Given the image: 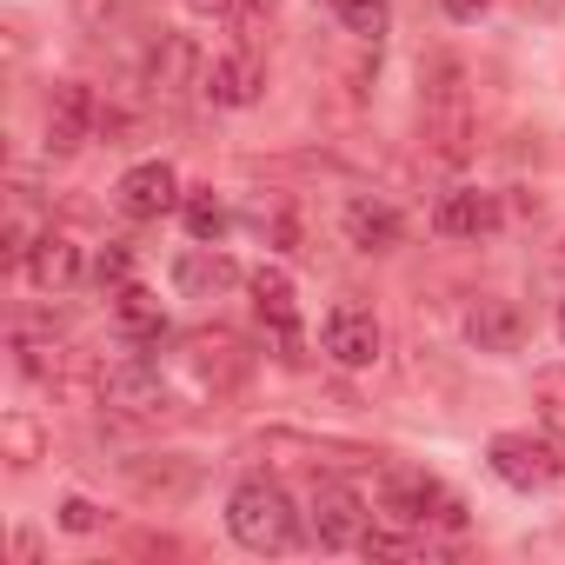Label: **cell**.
I'll use <instances>...</instances> for the list:
<instances>
[{
  "instance_id": "6da1fadb",
  "label": "cell",
  "mask_w": 565,
  "mask_h": 565,
  "mask_svg": "<svg viewBox=\"0 0 565 565\" xmlns=\"http://www.w3.org/2000/svg\"><path fill=\"white\" fill-rule=\"evenodd\" d=\"M226 532L246 552H294L300 545V505L279 479H239L226 499Z\"/></svg>"
},
{
  "instance_id": "7a4b0ae2",
  "label": "cell",
  "mask_w": 565,
  "mask_h": 565,
  "mask_svg": "<svg viewBox=\"0 0 565 565\" xmlns=\"http://www.w3.org/2000/svg\"><path fill=\"white\" fill-rule=\"evenodd\" d=\"M419 114H426V140H439L446 160H466L472 100H466V67H459L452 54H439V61L426 67V100H419Z\"/></svg>"
},
{
  "instance_id": "3957f363",
  "label": "cell",
  "mask_w": 565,
  "mask_h": 565,
  "mask_svg": "<svg viewBox=\"0 0 565 565\" xmlns=\"http://www.w3.org/2000/svg\"><path fill=\"white\" fill-rule=\"evenodd\" d=\"M486 459H492V472H499L505 486H519V492H545V486L565 479V439H558V433H499V439L486 446Z\"/></svg>"
},
{
  "instance_id": "277c9868",
  "label": "cell",
  "mask_w": 565,
  "mask_h": 565,
  "mask_svg": "<svg viewBox=\"0 0 565 565\" xmlns=\"http://www.w3.org/2000/svg\"><path fill=\"white\" fill-rule=\"evenodd\" d=\"M380 505L399 519V525H466V505L433 479V472H413V466H386L380 472Z\"/></svg>"
},
{
  "instance_id": "5b68a950",
  "label": "cell",
  "mask_w": 565,
  "mask_h": 565,
  "mask_svg": "<svg viewBox=\"0 0 565 565\" xmlns=\"http://www.w3.org/2000/svg\"><path fill=\"white\" fill-rule=\"evenodd\" d=\"M100 399H107L114 413H127V419H160V413L173 406V393H167V380H160L153 360L107 366V373H100Z\"/></svg>"
},
{
  "instance_id": "8992f818",
  "label": "cell",
  "mask_w": 565,
  "mask_h": 565,
  "mask_svg": "<svg viewBox=\"0 0 565 565\" xmlns=\"http://www.w3.org/2000/svg\"><path fill=\"white\" fill-rule=\"evenodd\" d=\"M253 307H259V327L266 340L279 347V360H300V307H294V279L279 266H259L253 273Z\"/></svg>"
},
{
  "instance_id": "52a82bcc",
  "label": "cell",
  "mask_w": 565,
  "mask_h": 565,
  "mask_svg": "<svg viewBox=\"0 0 565 565\" xmlns=\"http://www.w3.org/2000/svg\"><path fill=\"white\" fill-rule=\"evenodd\" d=\"M114 200H120V213H127V220H160V213H173V206H180V180H173V167H167V160H140V167H127V173H120Z\"/></svg>"
},
{
  "instance_id": "ba28073f",
  "label": "cell",
  "mask_w": 565,
  "mask_h": 565,
  "mask_svg": "<svg viewBox=\"0 0 565 565\" xmlns=\"http://www.w3.org/2000/svg\"><path fill=\"white\" fill-rule=\"evenodd\" d=\"M200 94H206L213 107H253V100L266 94V67L253 61V47L220 54V61H206V67H200Z\"/></svg>"
},
{
  "instance_id": "9c48e42d",
  "label": "cell",
  "mask_w": 565,
  "mask_h": 565,
  "mask_svg": "<svg viewBox=\"0 0 565 565\" xmlns=\"http://www.w3.org/2000/svg\"><path fill=\"white\" fill-rule=\"evenodd\" d=\"M313 532H320V545H360L366 539V505H360V492L353 486H340V479H320L313 486Z\"/></svg>"
},
{
  "instance_id": "30bf717a",
  "label": "cell",
  "mask_w": 565,
  "mask_h": 565,
  "mask_svg": "<svg viewBox=\"0 0 565 565\" xmlns=\"http://www.w3.org/2000/svg\"><path fill=\"white\" fill-rule=\"evenodd\" d=\"M320 347L340 360V366H373L380 360V320L366 307H333L327 327H320Z\"/></svg>"
},
{
  "instance_id": "8fae6325",
  "label": "cell",
  "mask_w": 565,
  "mask_h": 565,
  "mask_svg": "<svg viewBox=\"0 0 565 565\" xmlns=\"http://www.w3.org/2000/svg\"><path fill=\"white\" fill-rule=\"evenodd\" d=\"M94 127H100L94 94H87V87H74V81H67V87H54V100H47V147H54V153H74Z\"/></svg>"
},
{
  "instance_id": "7c38bea8",
  "label": "cell",
  "mask_w": 565,
  "mask_h": 565,
  "mask_svg": "<svg viewBox=\"0 0 565 565\" xmlns=\"http://www.w3.org/2000/svg\"><path fill=\"white\" fill-rule=\"evenodd\" d=\"M114 327H120V340L127 347H160L167 340V307L147 294V287H114Z\"/></svg>"
},
{
  "instance_id": "4fadbf2b",
  "label": "cell",
  "mask_w": 565,
  "mask_h": 565,
  "mask_svg": "<svg viewBox=\"0 0 565 565\" xmlns=\"http://www.w3.org/2000/svg\"><path fill=\"white\" fill-rule=\"evenodd\" d=\"M21 266H28V279H34L41 294H67L74 279H81V246H74L67 233H41Z\"/></svg>"
},
{
  "instance_id": "5bb4252c",
  "label": "cell",
  "mask_w": 565,
  "mask_h": 565,
  "mask_svg": "<svg viewBox=\"0 0 565 565\" xmlns=\"http://www.w3.org/2000/svg\"><path fill=\"white\" fill-rule=\"evenodd\" d=\"M433 226H439L446 239H479V233L499 226V200L479 193V186H459V193H446V200L433 206Z\"/></svg>"
},
{
  "instance_id": "9a60e30c",
  "label": "cell",
  "mask_w": 565,
  "mask_h": 565,
  "mask_svg": "<svg viewBox=\"0 0 565 565\" xmlns=\"http://www.w3.org/2000/svg\"><path fill=\"white\" fill-rule=\"evenodd\" d=\"M340 226H347V239H353L360 253H393V246L406 239V220H399L386 200H353Z\"/></svg>"
},
{
  "instance_id": "2e32d148",
  "label": "cell",
  "mask_w": 565,
  "mask_h": 565,
  "mask_svg": "<svg viewBox=\"0 0 565 565\" xmlns=\"http://www.w3.org/2000/svg\"><path fill=\"white\" fill-rule=\"evenodd\" d=\"M466 340H472L479 353H519L525 320H519V307H512V300H479V307L466 313Z\"/></svg>"
},
{
  "instance_id": "e0dca14e",
  "label": "cell",
  "mask_w": 565,
  "mask_h": 565,
  "mask_svg": "<svg viewBox=\"0 0 565 565\" xmlns=\"http://www.w3.org/2000/svg\"><path fill=\"white\" fill-rule=\"evenodd\" d=\"M186 366H193L200 380H213V386H233V380L246 373V353H239L233 333H193V340H186Z\"/></svg>"
},
{
  "instance_id": "ac0fdd59",
  "label": "cell",
  "mask_w": 565,
  "mask_h": 565,
  "mask_svg": "<svg viewBox=\"0 0 565 565\" xmlns=\"http://www.w3.org/2000/svg\"><path fill=\"white\" fill-rule=\"evenodd\" d=\"M233 279H239V266L226 253H213V246H200V253L180 259V294H226Z\"/></svg>"
},
{
  "instance_id": "d6986e66",
  "label": "cell",
  "mask_w": 565,
  "mask_h": 565,
  "mask_svg": "<svg viewBox=\"0 0 565 565\" xmlns=\"http://www.w3.org/2000/svg\"><path fill=\"white\" fill-rule=\"evenodd\" d=\"M127 479H134V492H147V499H186L193 486H200V472L193 466H127Z\"/></svg>"
},
{
  "instance_id": "ffe728a7",
  "label": "cell",
  "mask_w": 565,
  "mask_h": 565,
  "mask_svg": "<svg viewBox=\"0 0 565 565\" xmlns=\"http://www.w3.org/2000/svg\"><path fill=\"white\" fill-rule=\"evenodd\" d=\"M180 213H186V233H193L200 246H213V239L226 233V206L213 200V186H200V193H186V200H180Z\"/></svg>"
},
{
  "instance_id": "44dd1931",
  "label": "cell",
  "mask_w": 565,
  "mask_h": 565,
  "mask_svg": "<svg viewBox=\"0 0 565 565\" xmlns=\"http://www.w3.org/2000/svg\"><path fill=\"white\" fill-rule=\"evenodd\" d=\"M333 14H340V28H347V34H360V41H380V34H386V21H393L386 0H333Z\"/></svg>"
},
{
  "instance_id": "7402d4cb",
  "label": "cell",
  "mask_w": 565,
  "mask_h": 565,
  "mask_svg": "<svg viewBox=\"0 0 565 565\" xmlns=\"http://www.w3.org/2000/svg\"><path fill=\"white\" fill-rule=\"evenodd\" d=\"M532 399H539L545 433H558V439H565V366H545V373L532 380Z\"/></svg>"
},
{
  "instance_id": "603a6c76",
  "label": "cell",
  "mask_w": 565,
  "mask_h": 565,
  "mask_svg": "<svg viewBox=\"0 0 565 565\" xmlns=\"http://www.w3.org/2000/svg\"><path fill=\"white\" fill-rule=\"evenodd\" d=\"M273 14H279V0H239V41L253 47V41H259V28H266Z\"/></svg>"
},
{
  "instance_id": "cb8c5ba5",
  "label": "cell",
  "mask_w": 565,
  "mask_h": 565,
  "mask_svg": "<svg viewBox=\"0 0 565 565\" xmlns=\"http://www.w3.org/2000/svg\"><path fill=\"white\" fill-rule=\"evenodd\" d=\"M8 452H14V466H28V459L41 452V433H34L28 419H8Z\"/></svg>"
},
{
  "instance_id": "d4e9b609",
  "label": "cell",
  "mask_w": 565,
  "mask_h": 565,
  "mask_svg": "<svg viewBox=\"0 0 565 565\" xmlns=\"http://www.w3.org/2000/svg\"><path fill=\"white\" fill-rule=\"evenodd\" d=\"M360 545H366L373 558H419V545H413V539H393V532H366Z\"/></svg>"
},
{
  "instance_id": "484cf974",
  "label": "cell",
  "mask_w": 565,
  "mask_h": 565,
  "mask_svg": "<svg viewBox=\"0 0 565 565\" xmlns=\"http://www.w3.org/2000/svg\"><path fill=\"white\" fill-rule=\"evenodd\" d=\"M94 273H100V287H127V273H134V259H127V246H107Z\"/></svg>"
},
{
  "instance_id": "4316f807",
  "label": "cell",
  "mask_w": 565,
  "mask_h": 565,
  "mask_svg": "<svg viewBox=\"0 0 565 565\" xmlns=\"http://www.w3.org/2000/svg\"><path fill=\"white\" fill-rule=\"evenodd\" d=\"M61 525H67V532H94V525H100V512H94L87 499H67V505H61Z\"/></svg>"
},
{
  "instance_id": "83f0119b",
  "label": "cell",
  "mask_w": 565,
  "mask_h": 565,
  "mask_svg": "<svg viewBox=\"0 0 565 565\" xmlns=\"http://www.w3.org/2000/svg\"><path fill=\"white\" fill-rule=\"evenodd\" d=\"M439 8H446V14H452V21H479V14H486V8H492V0H439Z\"/></svg>"
},
{
  "instance_id": "f1b7e54d",
  "label": "cell",
  "mask_w": 565,
  "mask_h": 565,
  "mask_svg": "<svg viewBox=\"0 0 565 565\" xmlns=\"http://www.w3.org/2000/svg\"><path fill=\"white\" fill-rule=\"evenodd\" d=\"M186 8H193V14H206V21H213V14H233V8H239V0H186Z\"/></svg>"
},
{
  "instance_id": "f546056e",
  "label": "cell",
  "mask_w": 565,
  "mask_h": 565,
  "mask_svg": "<svg viewBox=\"0 0 565 565\" xmlns=\"http://www.w3.org/2000/svg\"><path fill=\"white\" fill-rule=\"evenodd\" d=\"M558 333H565V307H558Z\"/></svg>"
}]
</instances>
